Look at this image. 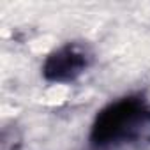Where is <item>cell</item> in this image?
Listing matches in <instances>:
<instances>
[{"mask_svg": "<svg viewBox=\"0 0 150 150\" xmlns=\"http://www.w3.org/2000/svg\"><path fill=\"white\" fill-rule=\"evenodd\" d=\"M150 131V101L129 94L104 104L88 131L90 150H117L134 143Z\"/></svg>", "mask_w": 150, "mask_h": 150, "instance_id": "cell-1", "label": "cell"}, {"mask_svg": "<svg viewBox=\"0 0 150 150\" xmlns=\"http://www.w3.org/2000/svg\"><path fill=\"white\" fill-rule=\"evenodd\" d=\"M94 64V51L80 41H67L53 48L41 64V76L50 85L78 81Z\"/></svg>", "mask_w": 150, "mask_h": 150, "instance_id": "cell-2", "label": "cell"}]
</instances>
